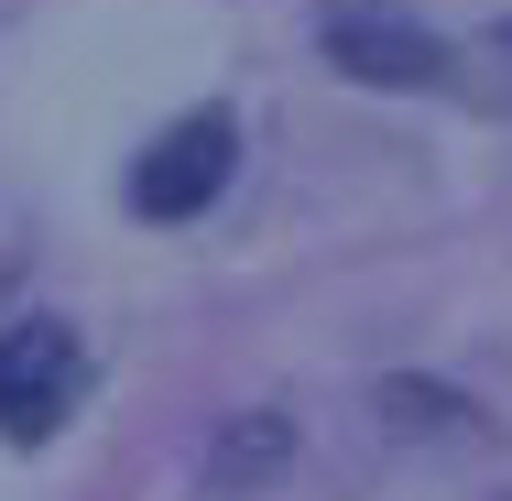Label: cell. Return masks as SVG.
Listing matches in <instances>:
<instances>
[{"label": "cell", "instance_id": "3957f363", "mask_svg": "<svg viewBox=\"0 0 512 501\" xmlns=\"http://www.w3.org/2000/svg\"><path fill=\"white\" fill-rule=\"evenodd\" d=\"M77 393H88L77 327H55V316L0 327V436H11V447H44V436L77 414Z\"/></svg>", "mask_w": 512, "mask_h": 501}, {"label": "cell", "instance_id": "6da1fadb", "mask_svg": "<svg viewBox=\"0 0 512 501\" xmlns=\"http://www.w3.org/2000/svg\"><path fill=\"white\" fill-rule=\"evenodd\" d=\"M316 44L360 88H447L458 77V44L425 33L404 0H316Z\"/></svg>", "mask_w": 512, "mask_h": 501}, {"label": "cell", "instance_id": "277c9868", "mask_svg": "<svg viewBox=\"0 0 512 501\" xmlns=\"http://www.w3.org/2000/svg\"><path fill=\"white\" fill-rule=\"evenodd\" d=\"M295 458V425L284 414H240L229 436H218V458H207V491H251V480H273Z\"/></svg>", "mask_w": 512, "mask_h": 501}, {"label": "cell", "instance_id": "7a4b0ae2", "mask_svg": "<svg viewBox=\"0 0 512 501\" xmlns=\"http://www.w3.org/2000/svg\"><path fill=\"white\" fill-rule=\"evenodd\" d=\"M229 175H240V120L229 109H186L175 131H153L131 153V218H153V229L207 218V207L229 197Z\"/></svg>", "mask_w": 512, "mask_h": 501}]
</instances>
